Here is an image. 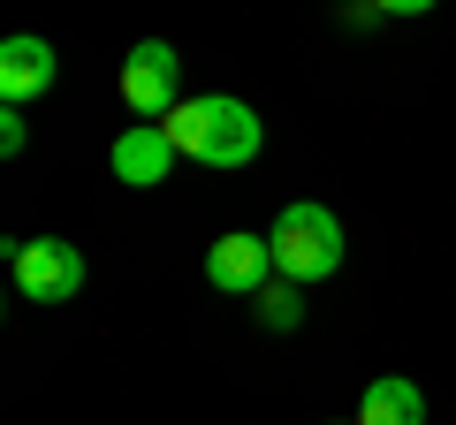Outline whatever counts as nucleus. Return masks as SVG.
Instances as JSON below:
<instances>
[{"label": "nucleus", "mask_w": 456, "mask_h": 425, "mask_svg": "<svg viewBox=\"0 0 456 425\" xmlns=\"http://www.w3.org/2000/svg\"><path fill=\"white\" fill-rule=\"evenodd\" d=\"M167 137L198 167H251L259 145H266V122L251 115L244 99H183L175 115H167Z\"/></svg>", "instance_id": "obj_1"}, {"label": "nucleus", "mask_w": 456, "mask_h": 425, "mask_svg": "<svg viewBox=\"0 0 456 425\" xmlns=\"http://www.w3.org/2000/svg\"><path fill=\"white\" fill-rule=\"evenodd\" d=\"M266 244H274V266H281V281H327L342 266V221L327 205H281V221L266 229Z\"/></svg>", "instance_id": "obj_2"}, {"label": "nucleus", "mask_w": 456, "mask_h": 425, "mask_svg": "<svg viewBox=\"0 0 456 425\" xmlns=\"http://www.w3.org/2000/svg\"><path fill=\"white\" fill-rule=\"evenodd\" d=\"M0 259H8V274H16V289L31 304H69L84 289V251L61 244V236H8Z\"/></svg>", "instance_id": "obj_3"}, {"label": "nucleus", "mask_w": 456, "mask_h": 425, "mask_svg": "<svg viewBox=\"0 0 456 425\" xmlns=\"http://www.w3.org/2000/svg\"><path fill=\"white\" fill-rule=\"evenodd\" d=\"M122 107L145 122H167L183 107V53L167 38H137L130 61H122Z\"/></svg>", "instance_id": "obj_4"}, {"label": "nucleus", "mask_w": 456, "mask_h": 425, "mask_svg": "<svg viewBox=\"0 0 456 425\" xmlns=\"http://www.w3.org/2000/svg\"><path fill=\"white\" fill-rule=\"evenodd\" d=\"M175 160L183 152H175V137H167V122H130V130L107 145V175L130 182V190H160Z\"/></svg>", "instance_id": "obj_5"}, {"label": "nucleus", "mask_w": 456, "mask_h": 425, "mask_svg": "<svg viewBox=\"0 0 456 425\" xmlns=\"http://www.w3.org/2000/svg\"><path fill=\"white\" fill-rule=\"evenodd\" d=\"M274 274H281V266H274V244L251 236V229H228L221 244L206 251V281H213L221 296H259Z\"/></svg>", "instance_id": "obj_6"}, {"label": "nucleus", "mask_w": 456, "mask_h": 425, "mask_svg": "<svg viewBox=\"0 0 456 425\" xmlns=\"http://www.w3.org/2000/svg\"><path fill=\"white\" fill-rule=\"evenodd\" d=\"M53 76H61V53H53L46 38L23 31V38H8V46H0V99H8V107L53 92Z\"/></svg>", "instance_id": "obj_7"}, {"label": "nucleus", "mask_w": 456, "mask_h": 425, "mask_svg": "<svg viewBox=\"0 0 456 425\" xmlns=\"http://www.w3.org/2000/svg\"><path fill=\"white\" fill-rule=\"evenodd\" d=\"M358 425H426V395L411 388L403 373H380V380H365V395H358Z\"/></svg>", "instance_id": "obj_8"}, {"label": "nucleus", "mask_w": 456, "mask_h": 425, "mask_svg": "<svg viewBox=\"0 0 456 425\" xmlns=\"http://www.w3.org/2000/svg\"><path fill=\"white\" fill-rule=\"evenodd\" d=\"M259 319L274 334H289L297 319H305V289H297V281H266V289H259Z\"/></svg>", "instance_id": "obj_9"}, {"label": "nucleus", "mask_w": 456, "mask_h": 425, "mask_svg": "<svg viewBox=\"0 0 456 425\" xmlns=\"http://www.w3.org/2000/svg\"><path fill=\"white\" fill-rule=\"evenodd\" d=\"M23 137H31V130H23V107H8V115H0V152L16 160V152H23Z\"/></svg>", "instance_id": "obj_10"}, {"label": "nucleus", "mask_w": 456, "mask_h": 425, "mask_svg": "<svg viewBox=\"0 0 456 425\" xmlns=\"http://www.w3.org/2000/svg\"><path fill=\"white\" fill-rule=\"evenodd\" d=\"M380 16H426V8H441V0H373Z\"/></svg>", "instance_id": "obj_11"}]
</instances>
